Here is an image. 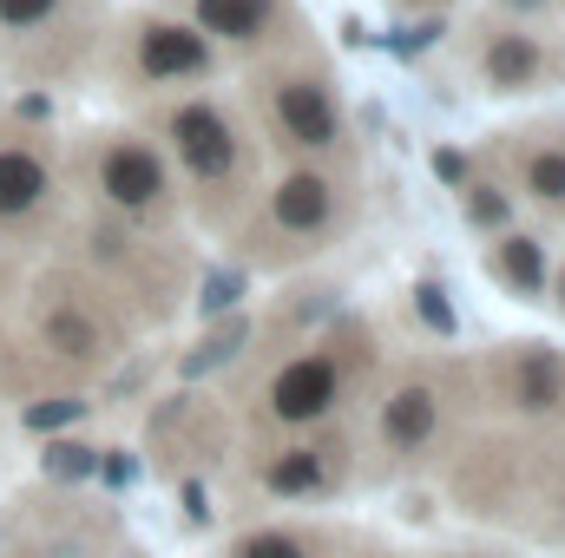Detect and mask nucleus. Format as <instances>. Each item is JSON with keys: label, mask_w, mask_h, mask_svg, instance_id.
<instances>
[{"label": "nucleus", "mask_w": 565, "mask_h": 558, "mask_svg": "<svg viewBox=\"0 0 565 558\" xmlns=\"http://www.w3.org/2000/svg\"><path fill=\"white\" fill-rule=\"evenodd\" d=\"M66 13V0H0V33H40Z\"/></svg>", "instance_id": "17"}, {"label": "nucleus", "mask_w": 565, "mask_h": 558, "mask_svg": "<svg viewBox=\"0 0 565 558\" xmlns=\"http://www.w3.org/2000/svg\"><path fill=\"white\" fill-rule=\"evenodd\" d=\"M211 73V40L184 20H139L132 26V79L145 86H184Z\"/></svg>", "instance_id": "4"}, {"label": "nucleus", "mask_w": 565, "mask_h": 558, "mask_svg": "<svg viewBox=\"0 0 565 558\" xmlns=\"http://www.w3.org/2000/svg\"><path fill=\"white\" fill-rule=\"evenodd\" d=\"M415 302H422L427 329H440V335H454V302H447V289H440V282H422V289H415Z\"/></svg>", "instance_id": "21"}, {"label": "nucleus", "mask_w": 565, "mask_h": 558, "mask_svg": "<svg viewBox=\"0 0 565 558\" xmlns=\"http://www.w3.org/2000/svg\"><path fill=\"white\" fill-rule=\"evenodd\" d=\"M53 204V164L33 144H0V224H33Z\"/></svg>", "instance_id": "8"}, {"label": "nucleus", "mask_w": 565, "mask_h": 558, "mask_svg": "<svg viewBox=\"0 0 565 558\" xmlns=\"http://www.w3.org/2000/svg\"><path fill=\"white\" fill-rule=\"evenodd\" d=\"M559 302H565V277H559Z\"/></svg>", "instance_id": "26"}, {"label": "nucleus", "mask_w": 565, "mask_h": 558, "mask_svg": "<svg viewBox=\"0 0 565 558\" xmlns=\"http://www.w3.org/2000/svg\"><path fill=\"white\" fill-rule=\"evenodd\" d=\"M237 342H244V329H231V335H211V342H204V348H198V355L184 362V375H198V368H211V362H224V355H231Z\"/></svg>", "instance_id": "22"}, {"label": "nucleus", "mask_w": 565, "mask_h": 558, "mask_svg": "<svg viewBox=\"0 0 565 558\" xmlns=\"http://www.w3.org/2000/svg\"><path fill=\"white\" fill-rule=\"evenodd\" d=\"M467 217H473L480 230H500V224H507V197H500L493 184H467Z\"/></svg>", "instance_id": "20"}, {"label": "nucleus", "mask_w": 565, "mask_h": 558, "mask_svg": "<svg viewBox=\"0 0 565 558\" xmlns=\"http://www.w3.org/2000/svg\"><path fill=\"white\" fill-rule=\"evenodd\" d=\"M349 217V191L329 171H289L282 184H270L264 217H257V257H309L322 250Z\"/></svg>", "instance_id": "1"}, {"label": "nucleus", "mask_w": 565, "mask_h": 558, "mask_svg": "<svg viewBox=\"0 0 565 558\" xmlns=\"http://www.w3.org/2000/svg\"><path fill=\"white\" fill-rule=\"evenodd\" d=\"M224 558H316V546L302 533H282V526H264V533H244Z\"/></svg>", "instance_id": "16"}, {"label": "nucleus", "mask_w": 565, "mask_h": 558, "mask_svg": "<svg viewBox=\"0 0 565 558\" xmlns=\"http://www.w3.org/2000/svg\"><path fill=\"white\" fill-rule=\"evenodd\" d=\"M434 171H440L447 184H460V178H467V164H460V151H434Z\"/></svg>", "instance_id": "24"}, {"label": "nucleus", "mask_w": 565, "mask_h": 558, "mask_svg": "<svg viewBox=\"0 0 565 558\" xmlns=\"http://www.w3.org/2000/svg\"><path fill=\"white\" fill-rule=\"evenodd\" d=\"M335 401H342V362L335 355H296L264 388V408L282 427H309V420L335 415Z\"/></svg>", "instance_id": "5"}, {"label": "nucleus", "mask_w": 565, "mask_h": 558, "mask_svg": "<svg viewBox=\"0 0 565 558\" xmlns=\"http://www.w3.org/2000/svg\"><path fill=\"white\" fill-rule=\"evenodd\" d=\"M158 132H164L171 158L184 164V178H191L198 191H231V197H237V184L250 178V144H244L237 119H231L217 99H178V106L158 119Z\"/></svg>", "instance_id": "2"}, {"label": "nucleus", "mask_w": 565, "mask_h": 558, "mask_svg": "<svg viewBox=\"0 0 565 558\" xmlns=\"http://www.w3.org/2000/svg\"><path fill=\"white\" fill-rule=\"evenodd\" d=\"M99 197L126 217H145L171 197V171L145 139H113L99 151Z\"/></svg>", "instance_id": "6"}, {"label": "nucleus", "mask_w": 565, "mask_h": 558, "mask_svg": "<svg viewBox=\"0 0 565 558\" xmlns=\"http://www.w3.org/2000/svg\"><path fill=\"white\" fill-rule=\"evenodd\" d=\"M375 433H382V447L402 453V460L427 453L434 433H440V395H434L427 382H402V388H388L382 408H375Z\"/></svg>", "instance_id": "7"}, {"label": "nucleus", "mask_w": 565, "mask_h": 558, "mask_svg": "<svg viewBox=\"0 0 565 558\" xmlns=\"http://www.w3.org/2000/svg\"><path fill=\"white\" fill-rule=\"evenodd\" d=\"M513 401H520L526 415H546V408H559V401H565V362H559V355H546V348H526V355L513 362Z\"/></svg>", "instance_id": "14"}, {"label": "nucleus", "mask_w": 565, "mask_h": 558, "mask_svg": "<svg viewBox=\"0 0 565 558\" xmlns=\"http://www.w3.org/2000/svg\"><path fill=\"white\" fill-rule=\"evenodd\" d=\"M546 73H553L546 46H540L533 33H520V26H500V33L480 46V79H487L493 93H533Z\"/></svg>", "instance_id": "9"}, {"label": "nucleus", "mask_w": 565, "mask_h": 558, "mask_svg": "<svg viewBox=\"0 0 565 558\" xmlns=\"http://www.w3.org/2000/svg\"><path fill=\"white\" fill-rule=\"evenodd\" d=\"M237 289H244L237 277H211V282H204V315H217V309H231V302H237Z\"/></svg>", "instance_id": "23"}, {"label": "nucleus", "mask_w": 565, "mask_h": 558, "mask_svg": "<svg viewBox=\"0 0 565 558\" xmlns=\"http://www.w3.org/2000/svg\"><path fill=\"white\" fill-rule=\"evenodd\" d=\"M329 447H282L277 460H264V493L270 500H309L329 486V466H322Z\"/></svg>", "instance_id": "12"}, {"label": "nucleus", "mask_w": 565, "mask_h": 558, "mask_svg": "<svg viewBox=\"0 0 565 558\" xmlns=\"http://www.w3.org/2000/svg\"><path fill=\"white\" fill-rule=\"evenodd\" d=\"M277 20H282V0H191V26L204 40H231V46L270 40Z\"/></svg>", "instance_id": "10"}, {"label": "nucleus", "mask_w": 565, "mask_h": 558, "mask_svg": "<svg viewBox=\"0 0 565 558\" xmlns=\"http://www.w3.org/2000/svg\"><path fill=\"white\" fill-rule=\"evenodd\" d=\"M40 335H46V348H53L60 362H99V355H106V335H99V322H93L79 302H53Z\"/></svg>", "instance_id": "13"}, {"label": "nucleus", "mask_w": 565, "mask_h": 558, "mask_svg": "<svg viewBox=\"0 0 565 558\" xmlns=\"http://www.w3.org/2000/svg\"><path fill=\"white\" fill-rule=\"evenodd\" d=\"M526 191H533V204L565 211V144H540V151H526Z\"/></svg>", "instance_id": "15"}, {"label": "nucleus", "mask_w": 565, "mask_h": 558, "mask_svg": "<svg viewBox=\"0 0 565 558\" xmlns=\"http://www.w3.org/2000/svg\"><path fill=\"white\" fill-rule=\"evenodd\" d=\"M99 466H106V480H113V486H132V460H119V453H106Z\"/></svg>", "instance_id": "25"}, {"label": "nucleus", "mask_w": 565, "mask_h": 558, "mask_svg": "<svg viewBox=\"0 0 565 558\" xmlns=\"http://www.w3.org/2000/svg\"><path fill=\"white\" fill-rule=\"evenodd\" d=\"M264 119H270V132H277L282 144H296V151H335V139H342L335 93H329V79L309 73V66H277V73L264 79Z\"/></svg>", "instance_id": "3"}, {"label": "nucleus", "mask_w": 565, "mask_h": 558, "mask_svg": "<svg viewBox=\"0 0 565 558\" xmlns=\"http://www.w3.org/2000/svg\"><path fill=\"white\" fill-rule=\"evenodd\" d=\"M46 473H53V480H86V473H99V447H86V440H53V447H46Z\"/></svg>", "instance_id": "18"}, {"label": "nucleus", "mask_w": 565, "mask_h": 558, "mask_svg": "<svg viewBox=\"0 0 565 558\" xmlns=\"http://www.w3.org/2000/svg\"><path fill=\"white\" fill-rule=\"evenodd\" d=\"M526 7H533V0H526Z\"/></svg>", "instance_id": "27"}, {"label": "nucleus", "mask_w": 565, "mask_h": 558, "mask_svg": "<svg viewBox=\"0 0 565 558\" xmlns=\"http://www.w3.org/2000/svg\"><path fill=\"white\" fill-rule=\"evenodd\" d=\"M86 415V401H73V395H53V401H40V408H26V427L33 433H53V427H73V420Z\"/></svg>", "instance_id": "19"}, {"label": "nucleus", "mask_w": 565, "mask_h": 558, "mask_svg": "<svg viewBox=\"0 0 565 558\" xmlns=\"http://www.w3.org/2000/svg\"><path fill=\"white\" fill-rule=\"evenodd\" d=\"M487 270L507 282L513 296L540 302V296H546V244H540V237H520V230H513V237H500V244H493Z\"/></svg>", "instance_id": "11"}]
</instances>
